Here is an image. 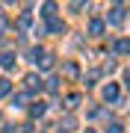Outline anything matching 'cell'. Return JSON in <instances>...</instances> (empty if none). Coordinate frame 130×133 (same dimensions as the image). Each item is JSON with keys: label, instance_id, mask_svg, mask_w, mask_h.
I'll return each instance as SVG.
<instances>
[{"label": "cell", "instance_id": "6", "mask_svg": "<svg viewBox=\"0 0 130 133\" xmlns=\"http://www.w3.org/2000/svg\"><path fill=\"white\" fill-rule=\"evenodd\" d=\"M118 50H124V53H130V38H124V42H118Z\"/></svg>", "mask_w": 130, "mask_h": 133}, {"label": "cell", "instance_id": "3", "mask_svg": "<svg viewBox=\"0 0 130 133\" xmlns=\"http://www.w3.org/2000/svg\"><path fill=\"white\" fill-rule=\"evenodd\" d=\"M12 62H15L12 53H3V56H0V65H3V68H12Z\"/></svg>", "mask_w": 130, "mask_h": 133}, {"label": "cell", "instance_id": "4", "mask_svg": "<svg viewBox=\"0 0 130 133\" xmlns=\"http://www.w3.org/2000/svg\"><path fill=\"white\" fill-rule=\"evenodd\" d=\"M30 112H33V115H42V112H44V104H33V107H30Z\"/></svg>", "mask_w": 130, "mask_h": 133}, {"label": "cell", "instance_id": "1", "mask_svg": "<svg viewBox=\"0 0 130 133\" xmlns=\"http://www.w3.org/2000/svg\"><path fill=\"white\" fill-rule=\"evenodd\" d=\"M104 98H106V101H115V98H118V86H115V83H110V86L104 89Z\"/></svg>", "mask_w": 130, "mask_h": 133}, {"label": "cell", "instance_id": "2", "mask_svg": "<svg viewBox=\"0 0 130 133\" xmlns=\"http://www.w3.org/2000/svg\"><path fill=\"white\" fill-rule=\"evenodd\" d=\"M89 33L92 36H101L104 33V24H101V21H92V24H89Z\"/></svg>", "mask_w": 130, "mask_h": 133}, {"label": "cell", "instance_id": "5", "mask_svg": "<svg viewBox=\"0 0 130 133\" xmlns=\"http://www.w3.org/2000/svg\"><path fill=\"white\" fill-rule=\"evenodd\" d=\"M110 21H112V24H121V9H112V18Z\"/></svg>", "mask_w": 130, "mask_h": 133}, {"label": "cell", "instance_id": "7", "mask_svg": "<svg viewBox=\"0 0 130 133\" xmlns=\"http://www.w3.org/2000/svg\"><path fill=\"white\" fill-rule=\"evenodd\" d=\"M9 92V80H0V95H6Z\"/></svg>", "mask_w": 130, "mask_h": 133}]
</instances>
